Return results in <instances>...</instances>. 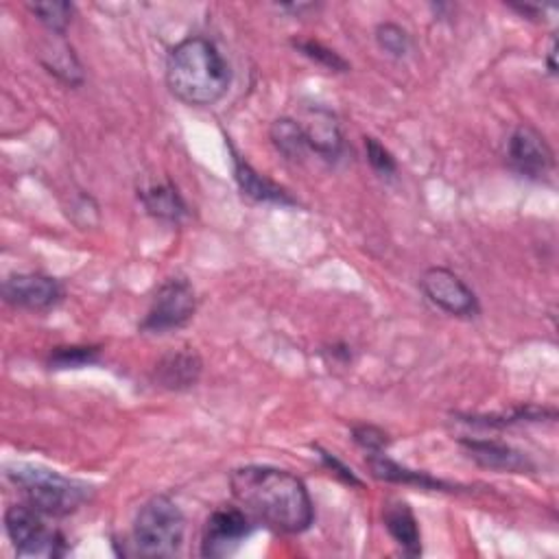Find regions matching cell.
Here are the masks:
<instances>
[{
	"mask_svg": "<svg viewBox=\"0 0 559 559\" xmlns=\"http://www.w3.org/2000/svg\"><path fill=\"white\" fill-rule=\"evenodd\" d=\"M230 487L247 513L280 533H302L315 520L304 481L287 470L265 466L239 468L230 477Z\"/></svg>",
	"mask_w": 559,
	"mask_h": 559,
	"instance_id": "6da1fadb",
	"label": "cell"
},
{
	"mask_svg": "<svg viewBox=\"0 0 559 559\" xmlns=\"http://www.w3.org/2000/svg\"><path fill=\"white\" fill-rule=\"evenodd\" d=\"M232 71L215 42L189 38L179 42L166 60V86L186 105H213L228 92Z\"/></svg>",
	"mask_w": 559,
	"mask_h": 559,
	"instance_id": "7a4b0ae2",
	"label": "cell"
},
{
	"mask_svg": "<svg viewBox=\"0 0 559 559\" xmlns=\"http://www.w3.org/2000/svg\"><path fill=\"white\" fill-rule=\"evenodd\" d=\"M8 479L25 494L27 505L42 516H68L88 500V487L60 472L38 466H12Z\"/></svg>",
	"mask_w": 559,
	"mask_h": 559,
	"instance_id": "3957f363",
	"label": "cell"
},
{
	"mask_svg": "<svg viewBox=\"0 0 559 559\" xmlns=\"http://www.w3.org/2000/svg\"><path fill=\"white\" fill-rule=\"evenodd\" d=\"M186 520L168 496H153L142 505L134 522V546L142 557H173L183 544Z\"/></svg>",
	"mask_w": 559,
	"mask_h": 559,
	"instance_id": "277c9868",
	"label": "cell"
},
{
	"mask_svg": "<svg viewBox=\"0 0 559 559\" xmlns=\"http://www.w3.org/2000/svg\"><path fill=\"white\" fill-rule=\"evenodd\" d=\"M5 529L21 557H60L66 552L62 533L49 529L31 505H12L5 513Z\"/></svg>",
	"mask_w": 559,
	"mask_h": 559,
	"instance_id": "5b68a950",
	"label": "cell"
},
{
	"mask_svg": "<svg viewBox=\"0 0 559 559\" xmlns=\"http://www.w3.org/2000/svg\"><path fill=\"white\" fill-rule=\"evenodd\" d=\"M195 308L198 300L193 287L183 278H170L157 289L151 308L144 321L140 323V330L157 334L173 328H181L183 323L191 321Z\"/></svg>",
	"mask_w": 559,
	"mask_h": 559,
	"instance_id": "8992f818",
	"label": "cell"
},
{
	"mask_svg": "<svg viewBox=\"0 0 559 559\" xmlns=\"http://www.w3.org/2000/svg\"><path fill=\"white\" fill-rule=\"evenodd\" d=\"M420 287L424 295L444 313L455 317H474L479 313V302L474 291L450 269L431 267L424 271Z\"/></svg>",
	"mask_w": 559,
	"mask_h": 559,
	"instance_id": "52a82bcc",
	"label": "cell"
},
{
	"mask_svg": "<svg viewBox=\"0 0 559 559\" xmlns=\"http://www.w3.org/2000/svg\"><path fill=\"white\" fill-rule=\"evenodd\" d=\"M254 524L245 509L239 507H221L211 513L204 539H202V555L204 557H226L234 552L241 542L252 533Z\"/></svg>",
	"mask_w": 559,
	"mask_h": 559,
	"instance_id": "ba28073f",
	"label": "cell"
},
{
	"mask_svg": "<svg viewBox=\"0 0 559 559\" xmlns=\"http://www.w3.org/2000/svg\"><path fill=\"white\" fill-rule=\"evenodd\" d=\"M8 304L27 310H49L64 297L62 284L45 274H14L3 282Z\"/></svg>",
	"mask_w": 559,
	"mask_h": 559,
	"instance_id": "9c48e42d",
	"label": "cell"
},
{
	"mask_svg": "<svg viewBox=\"0 0 559 559\" xmlns=\"http://www.w3.org/2000/svg\"><path fill=\"white\" fill-rule=\"evenodd\" d=\"M507 155L511 166L526 177H542L552 168V151L546 144L544 136L529 127L520 125L507 144Z\"/></svg>",
	"mask_w": 559,
	"mask_h": 559,
	"instance_id": "30bf717a",
	"label": "cell"
},
{
	"mask_svg": "<svg viewBox=\"0 0 559 559\" xmlns=\"http://www.w3.org/2000/svg\"><path fill=\"white\" fill-rule=\"evenodd\" d=\"M461 446L483 468L498 470V472H513V474L533 472V463L529 461V457H524L522 453L513 450L507 444L490 442V440H463Z\"/></svg>",
	"mask_w": 559,
	"mask_h": 559,
	"instance_id": "8fae6325",
	"label": "cell"
},
{
	"mask_svg": "<svg viewBox=\"0 0 559 559\" xmlns=\"http://www.w3.org/2000/svg\"><path fill=\"white\" fill-rule=\"evenodd\" d=\"M202 377V358L191 350L166 354L155 365V381L166 390H189Z\"/></svg>",
	"mask_w": 559,
	"mask_h": 559,
	"instance_id": "7c38bea8",
	"label": "cell"
},
{
	"mask_svg": "<svg viewBox=\"0 0 559 559\" xmlns=\"http://www.w3.org/2000/svg\"><path fill=\"white\" fill-rule=\"evenodd\" d=\"M306 136L308 149L317 151L319 155L334 160L341 153L343 138L336 118L328 110H308V118L300 123Z\"/></svg>",
	"mask_w": 559,
	"mask_h": 559,
	"instance_id": "4fadbf2b",
	"label": "cell"
},
{
	"mask_svg": "<svg viewBox=\"0 0 559 559\" xmlns=\"http://www.w3.org/2000/svg\"><path fill=\"white\" fill-rule=\"evenodd\" d=\"M383 520L390 535L409 557H418L422 552L420 526L411 507L405 500H390L383 509Z\"/></svg>",
	"mask_w": 559,
	"mask_h": 559,
	"instance_id": "5bb4252c",
	"label": "cell"
},
{
	"mask_svg": "<svg viewBox=\"0 0 559 559\" xmlns=\"http://www.w3.org/2000/svg\"><path fill=\"white\" fill-rule=\"evenodd\" d=\"M232 157H234V177L241 186L243 195L256 200V202H274V204H293V200L289 198V193L284 189H280L278 183H274L271 179L263 177L258 170H254L234 149H232Z\"/></svg>",
	"mask_w": 559,
	"mask_h": 559,
	"instance_id": "9a60e30c",
	"label": "cell"
},
{
	"mask_svg": "<svg viewBox=\"0 0 559 559\" xmlns=\"http://www.w3.org/2000/svg\"><path fill=\"white\" fill-rule=\"evenodd\" d=\"M140 200L147 208V213L160 221L179 224L186 217V204L173 183H151L140 191Z\"/></svg>",
	"mask_w": 559,
	"mask_h": 559,
	"instance_id": "2e32d148",
	"label": "cell"
},
{
	"mask_svg": "<svg viewBox=\"0 0 559 559\" xmlns=\"http://www.w3.org/2000/svg\"><path fill=\"white\" fill-rule=\"evenodd\" d=\"M367 466L377 479L390 481V483H403V485H418L422 490H444L446 483H442L440 479H433L427 472H416L409 470L392 459H388L383 453H369L367 455Z\"/></svg>",
	"mask_w": 559,
	"mask_h": 559,
	"instance_id": "e0dca14e",
	"label": "cell"
},
{
	"mask_svg": "<svg viewBox=\"0 0 559 559\" xmlns=\"http://www.w3.org/2000/svg\"><path fill=\"white\" fill-rule=\"evenodd\" d=\"M271 142L276 144V149L287 157V160H300L304 155V151L308 149L306 144V136L304 129L300 125V120L293 118H278L271 129H269Z\"/></svg>",
	"mask_w": 559,
	"mask_h": 559,
	"instance_id": "ac0fdd59",
	"label": "cell"
},
{
	"mask_svg": "<svg viewBox=\"0 0 559 559\" xmlns=\"http://www.w3.org/2000/svg\"><path fill=\"white\" fill-rule=\"evenodd\" d=\"M29 12L51 31L58 36H64L68 25L73 23L75 8L66 0H49V3H31Z\"/></svg>",
	"mask_w": 559,
	"mask_h": 559,
	"instance_id": "d6986e66",
	"label": "cell"
},
{
	"mask_svg": "<svg viewBox=\"0 0 559 559\" xmlns=\"http://www.w3.org/2000/svg\"><path fill=\"white\" fill-rule=\"evenodd\" d=\"M97 360H99V347H86V345L55 347L49 356L51 369H79Z\"/></svg>",
	"mask_w": 559,
	"mask_h": 559,
	"instance_id": "ffe728a7",
	"label": "cell"
},
{
	"mask_svg": "<svg viewBox=\"0 0 559 559\" xmlns=\"http://www.w3.org/2000/svg\"><path fill=\"white\" fill-rule=\"evenodd\" d=\"M293 47L306 55L308 60H313L315 64L328 68V71H334V73H347L350 71V64L334 51H330L328 47H323L321 42L317 40H295Z\"/></svg>",
	"mask_w": 559,
	"mask_h": 559,
	"instance_id": "44dd1931",
	"label": "cell"
},
{
	"mask_svg": "<svg viewBox=\"0 0 559 559\" xmlns=\"http://www.w3.org/2000/svg\"><path fill=\"white\" fill-rule=\"evenodd\" d=\"M377 42L379 47L390 53L392 58H405L411 51V38L409 34L396 25V23H383L377 29Z\"/></svg>",
	"mask_w": 559,
	"mask_h": 559,
	"instance_id": "7402d4cb",
	"label": "cell"
},
{
	"mask_svg": "<svg viewBox=\"0 0 559 559\" xmlns=\"http://www.w3.org/2000/svg\"><path fill=\"white\" fill-rule=\"evenodd\" d=\"M365 151H367V160L379 175L383 177H394L398 170V164L394 160V155L377 140V138H365Z\"/></svg>",
	"mask_w": 559,
	"mask_h": 559,
	"instance_id": "603a6c76",
	"label": "cell"
},
{
	"mask_svg": "<svg viewBox=\"0 0 559 559\" xmlns=\"http://www.w3.org/2000/svg\"><path fill=\"white\" fill-rule=\"evenodd\" d=\"M352 435H354V442H356L363 450H367V453H383L385 446L390 444L388 433L381 431V429H377V427H356V429L352 431Z\"/></svg>",
	"mask_w": 559,
	"mask_h": 559,
	"instance_id": "cb8c5ba5",
	"label": "cell"
},
{
	"mask_svg": "<svg viewBox=\"0 0 559 559\" xmlns=\"http://www.w3.org/2000/svg\"><path fill=\"white\" fill-rule=\"evenodd\" d=\"M321 459H323V463H326L336 477H341L345 483H350V485H360V481L354 477V472H352L350 468H345L336 457H332V455H328V453H321Z\"/></svg>",
	"mask_w": 559,
	"mask_h": 559,
	"instance_id": "d4e9b609",
	"label": "cell"
},
{
	"mask_svg": "<svg viewBox=\"0 0 559 559\" xmlns=\"http://www.w3.org/2000/svg\"><path fill=\"white\" fill-rule=\"evenodd\" d=\"M555 42L550 45V51H548V68H550V73H555Z\"/></svg>",
	"mask_w": 559,
	"mask_h": 559,
	"instance_id": "484cf974",
	"label": "cell"
}]
</instances>
